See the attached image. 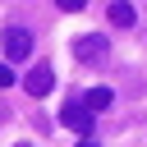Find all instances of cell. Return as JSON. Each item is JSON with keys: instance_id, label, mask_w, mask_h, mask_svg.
Instances as JSON below:
<instances>
[{"instance_id": "1", "label": "cell", "mask_w": 147, "mask_h": 147, "mask_svg": "<svg viewBox=\"0 0 147 147\" xmlns=\"http://www.w3.org/2000/svg\"><path fill=\"white\" fill-rule=\"evenodd\" d=\"M60 124H64V129H74L78 138H92L96 115H87V110H83V101H78V96H69V101L60 106Z\"/></svg>"}, {"instance_id": "2", "label": "cell", "mask_w": 147, "mask_h": 147, "mask_svg": "<svg viewBox=\"0 0 147 147\" xmlns=\"http://www.w3.org/2000/svg\"><path fill=\"white\" fill-rule=\"evenodd\" d=\"M106 51H110V37H96V32H92V37H78V41H74V60H83V64H96V60H101Z\"/></svg>"}, {"instance_id": "3", "label": "cell", "mask_w": 147, "mask_h": 147, "mask_svg": "<svg viewBox=\"0 0 147 147\" xmlns=\"http://www.w3.org/2000/svg\"><path fill=\"white\" fill-rule=\"evenodd\" d=\"M5 55L9 60H28L32 55V32L28 28H5Z\"/></svg>"}, {"instance_id": "4", "label": "cell", "mask_w": 147, "mask_h": 147, "mask_svg": "<svg viewBox=\"0 0 147 147\" xmlns=\"http://www.w3.org/2000/svg\"><path fill=\"white\" fill-rule=\"evenodd\" d=\"M23 87H28V96H46V92L55 87V69H51V64H37V69L23 78Z\"/></svg>"}, {"instance_id": "5", "label": "cell", "mask_w": 147, "mask_h": 147, "mask_svg": "<svg viewBox=\"0 0 147 147\" xmlns=\"http://www.w3.org/2000/svg\"><path fill=\"white\" fill-rule=\"evenodd\" d=\"M106 106H115V92H110V87H92V92L83 96V110H87V115H96V110H106Z\"/></svg>"}, {"instance_id": "6", "label": "cell", "mask_w": 147, "mask_h": 147, "mask_svg": "<svg viewBox=\"0 0 147 147\" xmlns=\"http://www.w3.org/2000/svg\"><path fill=\"white\" fill-rule=\"evenodd\" d=\"M133 18H138V14H133L129 0H110V23H115V28H133Z\"/></svg>"}, {"instance_id": "7", "label": "cell", "mask_w": 147, "mask_h": 147, "mask_svg": "<svg viewBox=\"0 0 147 147\" xmlns=\"http://www.w3.org/2000/svg\"><path fill=\"white\" fill-rule=\"evenodd\" d=\"M55 5H60V9H64V14H78V9H83V5H87V0H55Z\"/></svg>"}, {"instance_id": "8", "label": "cell", "mask_w": 147, "mask_h": 147, "mask_svg": "<svg viewBox=\"0 0 147 147\" xmlns=\"http://www.w3.org/2000/svg\"><path fill=\"white\" fill-rule=\"evenodd\" d=\"M9 83H14V69H9V64H0V87H9Z\"/></svg>"}, {"instance_id": "9", "label": "cell", "mask_w": 147, "mask_h": 147, "mask_svg": "<svg viewBox=\"0 0 147 147\" xmlns=\"http://www.w3.org/2000/svg\"><path fill=\"white\" fill-rule=\"evenodd\" d=\"M78 147H101V142H92V138H83V142H78Z\"/></svg>"}, {"instance_id": "10", "label": "cell", "mask_w": 147, "mask_h": 147, "mask_svg": "<svg viewBox=\"0 0 147 147\" xmlns=\"http://www.w3.org/2000/svg\"><path fill=\"white\" fill-rule=\"evenodd\" d=\"M18 147H28V142H18Z\"/></svg>"}]
</instances>
